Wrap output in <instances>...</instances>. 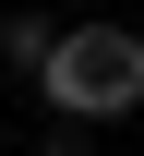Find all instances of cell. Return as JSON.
Returning a JSON list of instances; mask_svg holds the SVG:
<instances>
[{"label":"cell","mask_w":144,"mask_h":156,"mask_svg":"<svg viewBox=\"0 0 144 156\" xmlns=\"http://www.w3.org/2000/svg\"><path fill=\"white\" fill-rule=\"evenodd\" d=\"M36 96L72 108V120H132L144 108V36H132V24H72V36L48 48Z\"/></svg>","instance_id":"6da1fadb"},{"label":"cell","mask_w":144,"mask_h":156,"mask_svg":"<svg viewBox=\"0 0 144 156\" xmlns=\"http://www.w3.org/2000/svg\"><path fill=\"white\" fill-rule=\"evenodd\" d=\"M48 48H60V24H48V12H0V72H12V84H36Z\"/></svg>","instance_id":"7a4b0ae2"},{"label":"cell","mask_w":144,"mask_h":156,"mask_svg":"<svg viewBox=\"0 0 144 156\" xmlns=\"http://www.w3.org/2000/svg\"><path fill=\"white\" fill-rule=\"evenodd\" d=\"M36 156H96V144H84V120H72V108H48V132H36Z\"/></svg>","instance_id":"3957f363"},{"label":"cell","mask_w":144,"mask_h":156,"mask_svg":"<svg viewBox=\"0 0 144 156\" xmlns=\"http://www.w3.org/2000/svg\"><path fill=\"white\" fill-rule=\"evenodd\" d=\"M0 96H12V72H0Z\"/></svg>","instance_id":"277c9868"}]
</instances>
